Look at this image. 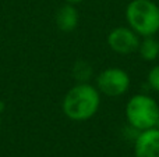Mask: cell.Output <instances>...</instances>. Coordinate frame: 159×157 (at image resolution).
Listing matches in <instances>:
<instances>
[{"mask_svg": "<svg viewBox=\"0 0 159 157\" xmlns=\"http://www.w3.org/2000/svg\"><path fill=\"white\" fill-rule=\"evenodd\" d=\"M101 107V92L88 82H77L69 89L61 102L63 114L71 121H88Z\"/></svg>", "mask_w": 159, "mask_h": 157, "instance_id": "1", "label": "cell"}, {"mask_svg": "<svg viewBox=\"0 0 159 157\" xmlns=\"http://www.w3.org/2000/svg\"><path fill=\"white\" fill-rule=\"evenodd\" d=\"M126 19L140 38L155 36L159 32V6L152 0H131L126 7Z\"/></svg>", "mask_w": 159, "mask_h": 157, "instance_id": "2", "label": "cell"}, {"mask_svg": "<svg viewBox=\"0 0 159 157\" xmlns=\"http://www.w3.org/2000/svg\"><path fill=\"white\" fill-rule=\"evenodd\" d=\"M126 118L130 127L138 132L154 128L159 121V104L154 97L145 93H137L127 102Z\"/></svg>", "mask_w": 159, "mask_h": 157, "instance_id": "3", "label": "cell"}, {"mask_svg": "<svg viewBox=\"0 0 159 157\" xmlns=\"http://www.w3.org/2000/svg\"><path fill=\"white\" fill-rule=\"evenodd\" d=\"M130 75L119 67H109L105 68L96 77V88L101 95L109 97H119L124 95L130 89Z\"/></svg>", "mask_w": 159, "mask_h": 157, "instance_id": "4", "label": "cell"}, {"mask_svg": "<svg viewBox=\"0 0 159 157\" xmlns=\"http://www.w3.org/2000/svg\"><path fill=\"white\" fill-rule=\"evenodd\" d=\"M107 46L117 54H131L140 46V36L130 27H116L107 35Z\"/></svg>", "mask_w": 159, "mask_h": 157, "instance_id": "5", "label": "cell"}, {"mask_svg": "<svg viewBox=\"0 0 159 157\" xmlns=\"http://www.w3.org/2000/svg\"><path fill=\"white\" fill-rule=\"evenodd\" d=\"M135 157H159V128L140 131L134 139Z\"/></svg>", "mask_w": 159, "mask_h": 157, "instance_id": "6", "label": "cell"}, {"mask_svg": "<svg viewBox=\"0 0 159 157\" xmlns=\"http://www.w3.org/2000/svg\"><path fill=\"white\" fill-rule=\"evenodd\" d=\"M80 14L74 4L64 3L56 13V25L61 32H73L78 27Z\"/></svg>", "mask_w": 159, "mask_h": 157, "instance_id": "7", "label": "cell"}, {"mask_svg": "<svg viewBox=\"0 0 159 157\" xmlns=\"http://www.w3.org/2000/svg\"><path fill=\"white\" fill-rule=\"evenodd\" d=\"M138 53L141 58L145 61H155L159 56V40L155 36H147L143 40H140Z\"/></svg>", "mask_w": 159, "mask_h": 157, "instance_id": "8", "label": "cell"}, {"mask_svg": "<svg viewBox=\"0 0 159 157\" xmlns=\"http://www.w3.org/2000/svg\"><path fill=\"white\" fill-rule=\"evenodd\" d=\"M73 75L77 82H88L89 77L92 75V67L87 61H77L73 68Z\"/></svg>", "mask_w": 159, "mask_h": 157, "instance_id": "9", "label": "cell"}, {"mask_svg": "<svg viewBox=\"0 0 159 157\" xmlns=\"http://www.w3.org/2000/svg\"><path fill=\"white\" fill-rule=\"evenodd\" d=\"M147 81H148L149 88H151L152 91H155V92L159 93V64L154 66L151 70H149Z\"/></svg>", "mask_w": 159, "mask_h": 157, "instance_id": "10", "label": "cell"}, {"mask_svg": "<svg viewBox=\"0 0 159 157\" xmlns=\"http://www.w3.org/2000/svg\"><path fill=\"white\" fill-rule=\"evenodd\" d=\"M81 2H84V0H64V3H69V4H80Z\"/></svg>", "mask_w": 159, "mask_h": 157, "instance_id": "11", "label": "cell"}, {"mask_svg": "<svg viewBox=\"0 0 159 157\" xmlns=\"http://www.w3.org/2000/svg\"><path fill=\"white\" fill-rule=\"evenodd\" d=\"M4 108H6V106H4V102H2V100H0V114H2L3 111H4Z\"/></svg>", "mask_w": 159, "mask_h": 157, "instance_id": "12", "label": "cell"}, {"mask_svg": "<svg viewBox=\"0 0 159 157\" xmlns=\"http://www.w3.org/2000/svg\"><path fill=\"white\" fill-rule=\"evenodd\" d=\"M0 129H2V114H0Z\"/></svg>", "mask_w": 159, "mask_h": 157, "instance_id": "13", "label": "cell"}]
</instances>
